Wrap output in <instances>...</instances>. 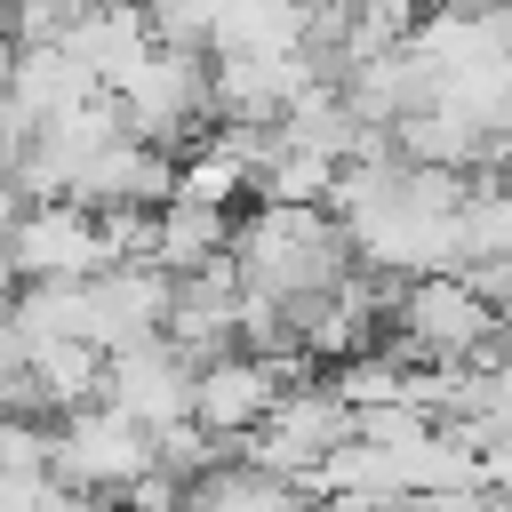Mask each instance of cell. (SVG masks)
Listing matches in <instances>:
<instances>
[{"mask_svg":"<svg viewBox=\"0 0 512 512\" xmlns=\"http://www.w3.org/2000/svg\"><path fill=\"white\" fill-rule=\"evenodd\" d=\"M112 416H128L136 432H160L176 416H192V368L160 344V336H136L120 352H104V392H96Z\"/></svg>","mask_w":512,"mask_h":512,"instance_id":"obj_6","label":"cell"},{"mask_svg":"<svg viewBox=\"0 0 512 512\" xmlns=\"http://www.w3.org/2000/svg\"><path fill=\"white\" fill-rule=\"evenodd\" d=\"M296 48H312V8H280V0L208 8V48L200 56H296Z\"/></svg>","mask_w":512,"mask_h":512,"instance_id":"obj_8","label":"cell"},{"mask_svg":"<svg viewBox=\"0 0 512 512\" xmlns=\"http://www.w3.org/2000/svg\"><path fill=\"white\" fill-rule=\"evenodd\" d=\"M224 248H232V216H216V208H192V200H160V208H152L144 264H152L160 280H184V272L216 264Z\"/></svg>","mask_w":512,"mask_h":512,"instance_id":"obj_7","label":"cell"},{"mask_svg":"<svg viewBox=\"0 0 512 512\" xmlns=\"http://www.w3.org/2000/svg\"><path fill=\"white\" fill-rule=\"evenodd\" d=\"M232 272L240 288L272 296V304H320L344 272H352V248L344 232L320 216V208H240L232 216Z\"/></svg>","mask_w":512,"mask_h":512,"instance_id":"obj_1","label":"cell"},{"mask_svg":"<svg viewBox=\"0 0 512 512\" xmlns=\"http://www.w3.org/2000/svg\"><path fill=\"white\" fill-rule=\"evenodd\" d=\"M448 232H456L464 264H512V192H504V176H472V192L456 200Z\"/></svg>","mask_w":512,"mask_h":512,"instance_id":"obj_9","label":"cell"},{"mask_svg":"<svg viewBox=\"0 0 512 512\" xmlns=\"http://www.w3.org/2000/svg\"><path fill=\"white\" fill-rule=\"evenodd\" d=\"M344 440H352V416L336 408V392H328L320 376H304V384H280V400L264 408V424H256L232 456L296 488V480H304L328 448H344Z\"/></svg>","mask_w":512,"mask_h":512,"instance_id":"obj_3","label":"cell"},{"mask_svg":"<svg viewBox=\"0 0 512 512\" xmlns=\"http://www.w3.org/2000/svg\"><path fill=\"white\" fill-rule=\"evenodd\" d=\"M304 376H312L304 360L272 368V360H248V352H216V360L192 368V424L232 456V448L264 424V408L280 400V384H304Z\"/></svg>","mask_w":512,"mask_h":512,"instance_id":"obj_5","label":"cell"},{"mask_svg":"<svg viewBox=\"0 0 512 512\" xmlns=\"http://www.w3.org/2000/svg\"><path fill=\"white\" fill-rule=\"evenodd\" d=\"M152 472V448H144V432L128 424V416H112L104 400L96 408H72V416H56L48 424V480L56 488H72V496H120L128 480H144Z\"/></svg>","mask_w":512,"mask_h":512,"instance_id":"obj_2","label":"cell"},{"mask_svg":"<svg viewBox=\"0 0 512 512\" xmlns=\"http://www.w3.org/2000/svg\"><path fill=\"white\" fill-rule=\"evenodd\" d=\"M0 248H8L16 288H72V280H96V272H104L96 216L72 208V200H32V208L8 224Z\"/></svg>","mask_w":512,"mask_h":512,"instance_id":"obj_4","label":"cell"},{"mask_svg":"<svg viewBox=\"0 0 512 512\" xmlns=\"http://www.w3.org/2000/svg\"><path fill=\"white\" fill-rule=\"evenodd\" d=\"M16 304V272H8V248H0V312Z\"/></svg>","mask_w":512,"mask_h":512,"instance_id":"obj_11","label":"cell"},{"mask_svg":"<svg viewBox=\"0 0 512 512\" xmlns=\"http://www.w3.org/2000/svg\"><path fill=\"white\" fill-rule=\"evenodd\" d=\"M16 216H24V192L0 176V240H8V224H16Z\"/></svg>","mask_w":512,"mask_h":512,"instance_id":"obj_10","label":"cell"}]
</instances>
